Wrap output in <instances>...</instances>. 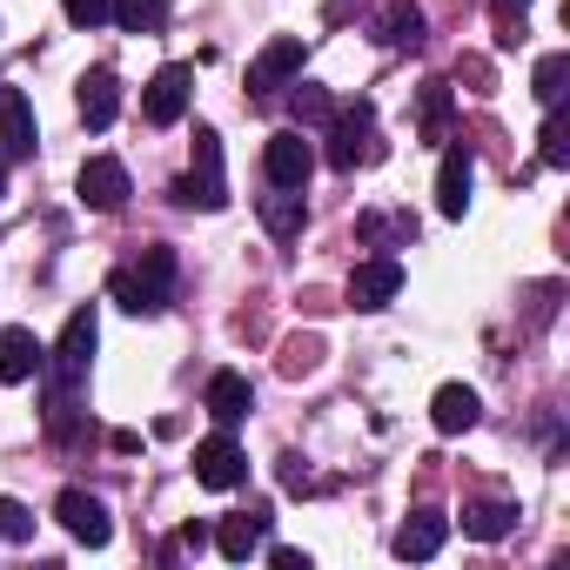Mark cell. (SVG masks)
<instances>
[{
  "instance_id": "cell-19",
  "label": "cell",
  "mask_w": 570,
  "mask_h": 570,
  "mask_svg": "<svg viewBox=\"0 0 570 570\" xmlns=\"http://www.w3.org/2000/svg\"><path fill=\"white\" fill-rule=\"evenodd\" d=\"M303 222H309V208H303V188H275V195H262V228L268 235H303Z\"/></svg>"
},
{
  "instance_id": "cell-30",
  "label": "cell",
  "mask_w": 570,
  "mask_h": 570,
  "mask_svg": "<svg viewBox=\"0 0 570 570\" xmlns=\"http://www.w3.org/2000/svg\"><path fill=\"white\" fill-rule=\"evenodd\" d=\"M282 483H289V490H309V470H303V456H282Z\"/></svg>"
},
{
  "instance_id": "cell-24",
  "label": "cell",
  "mask_w": 570,
  "mask_h": 570,
  "mask_svg": "<svg viewBox=\"0 0 570 570\" xmlns=\"http://www.w3.org/2000/svg\"><path fill=\"white\" fill-rule=\"evenodd\" d=\"M0 537H8V543H28L35 537V510L21 497H0Z\"/></svg>"
},
{
  "instance_id": "cell-1",
  "label": "cell",
  "mask_w": 570,
  "mask_h": 570,
  "mask_svg": "<svg viewBox=\"0 0 570 570\" xmlns=\"http://www.w3.org/2000/svg\"><path fill=\"white\" fill-rule=\"evenodd\" d=\"M175 275H181V262H175V248H141V262H121L115 275H108V296L128 309V316H161L168 309V296H175Z\"/></svg>"
},
{
  "instance_id": "cell-15",
  "label": "cell",
  "mask_w": 570,
  "mask_h": 570,
  "mask_svg": "<svg viewBox=\"0 0 570 570\" xmlns=\"http://www.w3.org/2000/svg\"><path fill=\"white\" fill-rule=\"evenodd\" d=\"M202 403H208V416H215V423H242V416H248V403H255V390H248V376H242V370H215V376H208V390H202Z\"/></svg>"
},
{
  "instance_id": "cell-25",
  "label": "cell",
  "mask_w": 570,
  "mask_h": 570,
  "mask_svg": "<svg viewBox=\"0 0 570 570\" xmlns=\"http://www.w3.org/2000/svg\"><path fill=\"white\" fill-rule=\"evenodd\" d=\"M563 75H570V61H563V55H543V61H537V101H543V108H557Z\"/></svg>"
},
{
  "instance_id": "cell-26",
  "label": "cell",
  "mask_w": 570,
  "mask_h": 570,
  "mask_svg": "<svg viewBox=\"0 0 570 570\" xmlns=\"http://www.w3.org/2000/svg\"><path fill=\"white\" fill-rule=\"evenodd\" d=\"M296 121H309V128H330V121H336V101H330L323 88H296Z\"/></svg>"
},
{
  "instance_id": "cell-7",
  "label": "cell",
  "mask_w": 570,
  "mask_h": 570,
  "mask_svg": "<svg viewBox=\"0 0 570 570\" xmlns=\"http://www.w3.org/2000/svg\"><path fill=\"white\" fill-rule=\"evenodd\" d=\"M55 517H61V523H68V537H75V543H88V550H101V543L115 537L108 503H101V497H88V490H61V497H55Z\"/></svg>"
},
{
  "instance_id": "cell-12",
  "label": "cell",
  "mask_w": 570,
  "mask_h": 570,
  "mask_svg": "<svg viewBox=\"0 0 570 570\" xmlns=\"http://www.w3.org/2000/svg\"><path fill=\"white\" fill-rule=\"evenodd\" d=\"M81 202L101 208V215H115V208L128 202V168H121L115 155H95V161L81 168Z\"/></svg>"
},
{
  "instance_id": "cell-9",
  "label": "cell",
  "mask_w": 570,
  "mask_h": 570,
  "mask_svg": "<svg viewBox=\"0 0 570 570\" xmlns=\"http://www.w3.org/2000/svg\"><path fill=\"white\" fill-rule=\"evenodd\" d=\"M470 181H476V155L456 141V148L443 155V175H436V208H443L450 222H463V215H470Z\"/></svg>"
},
{
  "instance_id": "cell-3",
  "label": "cell",
  "mask_w": 570,
  "mask_h": 570,
  "mask_svg": "<svg viewBox=\"0 0 570 570\" xmlns=\"http://www.w3.org/2000/svg\"><path fill=\"white\" fill-rule=\"evenodd\" d=\"M175 202H188V208H222V202H228L215 128H195V168H188V181H175Z\"/></svg>"
},
{
  "instance_id": "cell-17",
  "label": "cell",
  "mask_w": 570,
  "mask_h": 570,
  "mask_svg": "<svg viewBox=\"0 0 570 570\" xmlns=\"http://www.w3.org/2000/svg\"><path fill=\"white\" fill-rule=\"evenodd\" d=\"M443 537H450V517H443V510H416V517L396 530V557L423 563V557H436V550H443Z\"/></svg>"
},
{
  "instance_id": "cell-18",
  "label": "cell",
  "mask_w": 570,
  "mask_h": 570,
  "mask_svg": "<svg viewBox=\"0 0 570 570\" xmlns=\"http://www.w3.org/2000/svg\"><path fill=\"white\" fill-rule=\"evenodd\" d=\"M262 530H268V517H262V510H248V517H228V523L215 530V550H222L228 563H248V557L262 550Z\"/></svg>"
},
{
  "instance_id": "cell-27",
  "label": "cell",
  "mask_w": 570,
  "mask_h": 570,
  "mask_svg": "<svg viewBox=\"0 0 570 570\" xmlns=\"http://www.w3.org/2000/svg\"><path fill=\"white\" fill-rule=\"evenodd\" d=\"M443 121H450V88L430 81V88H423V135H436Z\"/></svg>"
},
{
  "instance_id": "cell-8",
  "label": "cell",
  "mask_w": 570,
  "mask_h": 570,
  "mask_svg": "<svg viewBox=\"0 0 570 570\" xmlns=\"http://www.w3.org/2000/svg\"><path fill=\"white\" fill-rule=\"evenodd\" d=\"M242 476H248V456H242L235 436H208V443H195V483H202V490H235Z\"/></svg>"
},
{
  "instance_id": "cell-5",
  "label": "cell",
  "mask_w": 570,
  "mask_h": 570,
  "mask_svg": "<svg viewBox=\"0 0 570 570\" xmlns=\"http://www.w3.org/2000/svg\"><path fill=\"white\" fill-rule=\"evenodd\" d=\"M303 35H275L255 61H248V95H275V88H289L296 75H303Z\"/></svg>"
},
{
  "instance_id": "cell-29",
  "label": "cell",
  "mask_w": 570,
  "mask_h": 570,
  "mask_svg": "<svg viewBox=\"0 0 570 570\" xmlns=\"http://www.w3.org/2000/svg\"><path fill=\"white\" fill-rule=\"evenodd\" d=\"M563 161H570V148H563V121L550 115V121H543V168H563Z\"/></svg>"
},
{
  "instance_id": "cell-23",
  "label": "cell",
  "mask_w": 570,
  "mask_h": 570,
  "mask_svg": "<svg viewBox=\"0 0 570 570\" xmlns=\"http://www.w3.org/2000/svg\"><path fill=\"white\" fill-rule=\"evenodd\" d=\"M363 135H370V108L343 115V121H336V148H330V161H336V168H356V155H363L356 141H363Z\"/></svg>"
},
{
  "instance_id": "cell-13",
  "label": "cell",
  "mask_w": 570,
  "mask_h": 570,
  "mask_svg": "<svg viewBox=\"0 0 570 570\" xmlns=\"http://www.w3.org/2000/svg\"><path fill=\"white\" fill-rule=\"evenodd\" d=\"M48 370V350L35 343V330H0V383H35Z\"/></svg>"
},
{
  "instance_id": "cell-32",
  "label": "cell",
  "mask_w": 570,
  "mask_h": 570,
  "mask_svg": "<svg viewBox=\"0 0 570 570\" xmlns=\"http://www.w3.org/2000/svg\"><path fill=\"white\" fill-rule=\"evenodd\" d=\"M497 8H503V14H523V8H530V0H497Z\"/></svg>"
},
{
  "instance_id": "cell-28",
  "label": "cell",
  "mask_w": 570,
  "mask_h": 570,
  "mask_svg": "<svg viewBox=\"0 0 570 570\" xmlns=\"http://www.w3.org/2000/svg\"><path fill=\"white\" fill-rule=\"evenodd\" d=\"M108 8H115V0H61V14H68L75 28H101V21H108Z\"/></svg>"
},
{
  "instance_id": "cell-22",
  "label": "cell",
  "mask_w": 570,
  "mask_h": 570,
  "mask_svg": "<svg viewBox=\"0 0 570 570\" xmlns=\"http://www.w3.org/2000/svg\"><path fill=\"white\" fill-rule=\"evenodd\" d=\"M383 41H390V48H423V8L396 0V8L383 14Z\"/></svg>"
},
{
  "instance_id": "cell-20",
  "label": "cell",
  "mask_w": 570,
  "mask_h": 570,
  "mask_svg": "<svg viewBox=\"0 0 570 570\" xmlns=\"http://www.w3.org/2000/svg\"><path fill=\"white\" fill-rule=\"evenodd\" d=\"M463 530H470L476 543H497V537H510V530H517V503L483 497V503H470V510H463Z\"/></svg>"
},
{
  "instance_id": "cell-31",
  "label": "cell",
  "mask_w": 570,
  "mask_h": 570,
  "mask_svg": "<svg viewBox=\"0 0 570 570\" xmlns=\"http://www.w3.org/2000/svg\"><path fill=\"white\" fill-rule=\"evenodd\" d=\"M268 563H275V570H309V557H303V550H282V543L268 550Z\"/></svg>"
},
{
  "instance_id": "cell-6",
  "label": "cell",
  "mask_w": 570,
  "mask_h": 570,
  "mask_svg": "<svg viewBox=\"0 0 570 570\" xmlns=\"http://www.w3.org/2000/svg\"><path fill=\"white\" fill-rule=\"evenodd\" d=\"M188 95H195V68L168 61V68L148 81V95H141V115H148V128H175V121L188 115Z\"/></svg>"
},
{
  "instance_id": "cell-14",
  "label": "cell",
  "mask_w": 570,
  "mask_h": 570,
  "mask_svg": "<svg viewBox=\"0 0 570 570\" xmlns=\"http://www.w3.org/2000/svg\"><path fill=\"white\" fill-rule=\"evenodd\" d=\"M115 115H121V81H115V68H88V75H81V121L101 135V128H115Z\"/></svg>"
},
{
  "instance_id": "cell-33",
  "label": "cell",
  "mask_w": 570,
  "mask_h": 570,
  "mask_svg": "<svg viewBox=\"0 0 570 570\" xmlns=\"http://www.w3.org/2000/svg\"><path fill=\"white\" fill-rule=\"evenodd\" d=\"M0 195H8V161H0Z\"/></svg>"
},
{
  "instance_id": "cell-4",
  "label": "cell",
  "mask_w": 570,
  "mask_h": 570,
  "mask_svg": "<svg viewBox=\"0 0 570 570\" xmlns=\"http://www.w3.org/2000/svg\"><path fill=\"white\" fill-rule=\"evenodd\" d=\"M309 168H316V148H309L303 128H275V135L262 141V175H268L275 188H303Z\"/></svg>"
},
{
  "instance_id": "cell-16",
  "label": "cell",
  "mask_w": 570,
  "mask_h": 570,
  "mask_svg": "<svg viewBox=\"0 0 570 570\" xmlns=\"http://www.w3.org/2000/svg\"><path fill=\"white\" fill-rule=\"evenodd\" d=\"M476 416H483V403H476V390H470V383H443V390H436V403H430V423H436L443 436L476 430Z\"/></svg>"
},
{
  "instance_id": "cell-10",
  "label": "cell",
  "mask_w": 570,
  "mask_h": 570,
  "mask_svg": "<svg viewBox=\"0 0 570 570\" xmlns=\"http://www.w3.org/2000/svg\"><path fill=\"white\" fill-rule=\"evenodd\" d=\"M35 155V108L21 88H0V161Z\"/></svg>"
},
{
  "instance_id": "cell-2",
  "label": "cell",
  "mask_w": 570,
  "mask_h": 570,
  "mask_svg": "<svg viewBox=\"0 0 570 570\" xmlns=\"http://www.w3.org/2000/svg\"><path fill=\"white\" fill-rule=\"evenodd\" d=\"M95 343H101V323H95V303L88 309H75L68 316V330H61V343H55V403H48V430L55 436H68V390H81V376H88V363H95Z\"/></svg>"
},
{
  "instance_id": "cell-11",
  "label": "cell",
  "mask_w": 570,
  "mask_h": 570,
  "mask_svg": "<svg viewBox=\"0 0 570 570\" xmlns=\"http://www.w3.org/2000/svg\"><path fill=\"white\" fill-rule=\"evenodd\" d=\"M396 289H403V262L376 255V262H363V268L350 275V309H383Z\"/></svg>"
},
{
  "instance_id": "cell-21",
  "label": "cell",
  "mask_w": 570,
  "mask_h": 570,
  "mask_svg": "<svg viewBox=\"0 0 570 570\" xmlns=\"http://www.w3.org/2000/svg\"><path fill=\"white\" fill-rule=\"evenodd\" d=\"M108 21H121L128 35H161L168 8H161V0H115V8H108Z\"/></svg>"
}]
</instances>
